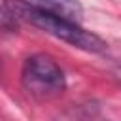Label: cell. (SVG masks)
I'll return each instance as SVG.
<instances>
[{
  "label": "cell",
  "mask_w": 121,
  "mask_h": 121,
  "mask_svg": "<svg viewBox=\"0 0 121 121\" xmlns=\"http://www.w3.org/2000/svg\"><path fill=\"white\" fill-rule=\"evenodd\" d=\"M2 4L15 21H23L30 26H36L45 34L60 42H66L72 47H78L89 53H102L108 45L100 36L79 26V23L64 15H59L43 6H36L26 0H4Z\"/></svg>",
  "instance_id": "cell-1"
},
{
  "label": "cell",
  "mask_w": 121,
  "mask_h": 121,
  "mask_svg": "<svg viewBox=\"0 0 121 121\" xmlns=\"http://www.w3.org/2000/svg\"><path fill=\"white\" fill-rule=\"evenodd\" d=\"M15 23H17V21L9 15V11H8V9L4 8V4H2V6H0V28H8V30H9V28L15 26Z\"/></svg>",
  "instance_id": "cell-4"
},
{
  "label": "cell",
  "mask_w": 121,
  "mask_h": 121,
  "mask_svg": "<svg viewBox=\"0 0 121 121\" xmlns=\"http://www.w3.org/2000/svg\"><path fill=\"white\" fill-rule=\"evenodd\" d=\"M23 87L36 98H55L66 89V78L62 68L43 53L28 57L21 70Z\"/></svg>",
  "instance_id": "cell-2"
},
{
  "label": "cell",
  "mask_w": 121,
  "mask_h": 121,
  "mask_svg": "<svg viewBox=\"0 0 121 121\" xmlns=\"http://www.w3.org/2000/svg\"><path fill=\"white\" fill-rule=\"evenodd\" d=\"M40 2H43L47 9H51L59 15H64L76 23H79L83 17V8H81L79 0H40Z\"/></svg>",
  "instance_id": "cell-3"
}]
</instances>
